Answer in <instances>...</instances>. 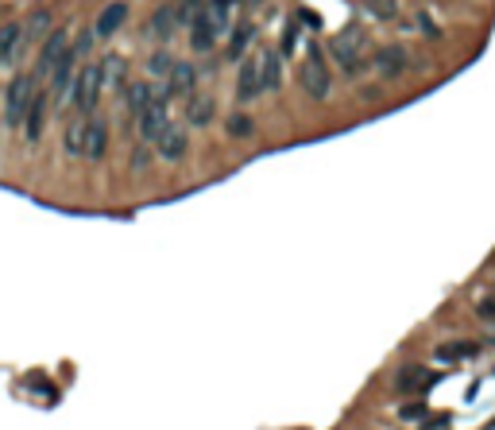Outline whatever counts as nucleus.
<instances>
[{"label":"nucleus","mask_w":495,"mask_h":430,"mask_svg":"<svg viewBox=\"0 0 495 430\" xmlns=\"http://www.w3.org/2000/svg\"><path fill=\"white\" fill-rule=\"evenodd\" d=\"M0 28H4V23H0Z\"/></svg>","instance_id":"4c0bfd02"},{"label":"nucleus","mask_w":495,"mask_h":430,"mask_svg":"<svg viewBox=\"0 0 495 430\" xmlns=\"http://www.w3.org/2000/svg\"><path fill=\"white\" fill-rule=\"evenodd\" d=\"M124 59L120 55H105V62H101V86H109V89H117L120 81H124Z\"/></svg>","instance_id":"b1692460"},{"label":"nucleus","mask_w":495,"mask_h":430,"mask_svg":"<svg viewBox=\"0 0 495 430\" xmlns=\"http://www.w3.org/2000/svg\"><path fill=\"white\" fill-rule=\"evenodd\" d=\"M194 86H197V70L190 62H175L170 66V74H167V86L159 89L167 101H175V97H190L194 94Z\"/></svg>","instance_id":"0eeeda50"},{"label":"nucleus","mask_w":495,"mask_h":430,"mask_svg":"<svg viewBox=\"0 0 495 430\" xmlns=\"http://www.w3.org/2000/svg\"><path fill=\"white\" fill-rule=\"evenodd\" d=\"M360 47H364V31H360V28H349L344 35L329 39V51H333V59L341 62V70L349 74V78H360V74H364Z\"/></svg>","instance_id":"7ed1b4c3"},{"label":"nucleus","mask_w":495,"mask_h":430,"mask_svg":"<svg viewBox=\"0 0 495 430\" xmlns=\"http://www.w3.org/2000/svg\"><path fill=\"white\" fill-rule=\"evenodd\" d=\"M74 66H78V55H74V51H66L62 59L54 62V70H51V97H59L62 89L74 81V74H78Z\"/></svg>","instance_id":"6ab92c4d"},{"label":"nucleus","mask_w":495,"mask_h":430,"mask_svg":"<svg viewBox=\"0 0 495 430\" xmlns=\"http://www.w3.org/2000/svg\"><path fill=\"white\" fill-rule=\"evenodd\" d=\"M20 39H23V23H4V28H0V62L12 59Z\"/></svg>","instance_id":"5701e85b"},{"label":"nucleus","mask_w":495,"mask_h":430,"mask_svg":"<svg viewBox=\"0 0 495 430\" xmlns=\"http://www.w3.org/2000/svg\"><path fill=\"white\" fill-rule=\"evenodd\" d=\"M283 86V55L263 51L260 55V89H279Z\"/></svg>","instance_id":"2eb2a0df"},{"label":"nucleus","mask_w":495,"mask_h":430,"mask_svg":"<svg viewBox=\"0 0 495 430\" xmlns=\"http://www.w3.org/2000/svg\"><path fill=\"white\" fill-rule=\"evenodd\" d=\"M202 8H205V0H182V4L175 8V20H178V23H194Z\"/></svg>","instance_id":"c756f323"},{"label":"nucleus","mask_w":495,"mask_h":430,"mask_svg":"<svg viewBox=\"0 0 495 430\" xmlns=\"http://www.w3.org/2000/svg\"><path fill=\"white\" fill-rule=\"evenodd\" d=\"M371 66H375V74H383V78H399V74H407V51L402 47H379L375 59H371Z\"/></svg>","instance_id":"9b49d317"},{"label":"nucleus","mask_w":495,"mask_h":430,"mask_svg":"<svg viewBox=\"0 0 495 430\" xmlns=\"http://www.w3.org/2000/svg\"><path fill=\"white\" fill-rule=\"evenodd\" d=\"M97 94H101V66L97 62L78 66V74H74V81H70V105L78 113H93Z\"/></svg>","instance_id":"f257e3e1"},{"label":"nucleus","mask_w":495,"mask_h":430,"mask_svg":"<svg viewBox=\"0 0 495 430\" xmlns=\"http://www.w3.org/2000/svg\"><path fill=\"white\" fill-rule=\"evenodd\" d=\"M62 152L70 155V159H81V152H86V124H70L66 128V136H62Z\"/></svg>","instance_id":"4be33fe9"},{"label":"nucleus","mask_w":495,"mask_h":430,"mask_svg":"<svg viewBox=\"0 0 495 430\" xmlns=\"http://www.w3.org/2000/svg\"><path fill=\"white\" fill-rule=\"evenodd\" d=\"M298 35H302L298 20H286V28H283V43H279V55H294V43H298Z\"/></svg>","instance_id":"c85d7f7f"},{"label":"nucleus","mask_w":495,"mask_h":430,"mask_svg":"<svg viewBox=\"0 0 495 430\" xmlns=\"http://www.w3.org/2000/svg\"><path fill=\"white\" fill-rule=\"evenodd\" d=\"M217 28H221V23L213 20V12H209V8H202L197 20L190 23V47H194L197 55H209L213 47H217Z\"/></svg>","instance_id":"423d86ee"},{"label":"nucleus","mask_w":495,"mask_h":430,"mask_svg":"<svg viewBox=\"0 0 495 430\" xmlns=\"http://www.w3.org/2000/svg\"><path fill=\"white\" fill-rule=\"evenodd\" d=\"M476 353H480V345H472V341H457V345H441V349H437V361H449V365H457V361L476 357Z\"/></svg>","instance_id":"bb28decb"},{"label":"nucleus","mask_w":495,"mask_h":430,"mask_svg":"<svg viewBox=\"0 0 495 430\" xmlns=\"http://www.w3.org/2000/svg\"><path fill=\"white\" fill-rule=\"evenodd\" d=\"M476 314H480V318H488V322H491V318H495V299H484L480 307H476Z\"/></svg>","instance_id":"c9c22d12"},{"label":"nucleus","mask_w":495,"mask_h":430,"mask_svg":"<svg viewBox=\"0 0 495 430\" xmlns=\"http://www.w3.org/2000/svg\"><path fill=\"white\" fill-rule=\"evenodd\" d=\"M93 39H97L93 31H81V35H78V43H70V51H74V55H78V59H81V55H86L89 47H93Z\"/></svg>","instance_id":"473e14b6"},{"label":"nucleus","mask_w":495,"mask_h":430,"mask_svg":"<svg viewBox=\"0 0 495 430\" xmlns=\"http://www.w3.org/2000/svg\"><path fill=\"white\" fill-rule=\"evenodd\" d=\"M298 81H302V89H306V97H313V101H325V97L333 94V78H329V70L321 66L318 47H313V55L298 66Z\"/></svg>","instance_id":"20e7f679"},{"label":"nucleus","mask_w":495,"mask_h":430,"mask_svg":"<svg viewBox=\"0 0 495 430\" xmlns=\"http://www.w3.org/2000/svg\"><path fill=\"white\" fill-rule=\"evenodd\" d=\"M449 426V415H437V419H426V430H441Z\"/></svg>","instance_id":"e433bc0d"},{"label":"nucleus","mask_w":495,"mask_h":430,"mask_svg":"<svg viewBox=\"0 0 495 430\" xmlns=\"http://www.w3.org/2000/svg\"><path fill=\"white\" fill-rule=\"evenodd\" d=\"M147 155H151V152H147V144L136 147V152H132V171H144L147 167Z\"/></svg>","instance_id":"f704fd0d"},{"label":"nucleus","mask_w":495,"mask_h":430,"mask_svg":"<svg viewBox=\"0 0 495 430\" xmlns=\"http://www.w3.org/2000/svg\"><path fill=\"white\" fill-rule=\"evenodd\" d=\"M213 117H217V101L213 97H197V94H190V101H186V124H194V128H205Z\"/></svg>","instance_id":"dca6fc26"},{"label":"nucleus","mask_w":495,"mask_h":430,"mask_svg":"<svg viewBox=\"0 0 495 430\" xmlns=\"http://www.w3.org/2000/svg\"><path fill=\"white\" fill-rule=\"evenodd\" d=\"M252 39H255V23H252V20H240V23H236V31H233V39H228V51H225V55H228V62L240 59Z\"/></svg>","instance_id":"412c9836"},{"label":"nucleus","mask_w":495,"mask_h":430,"mask_svg":"<svg viewBox=\"0 0 495 430\" xmlns=\"http://www.w3.org/2000/svg\"><path fill=\"white\" fill-rule=\"evenodd\" d=\"M47 101H51V94H43V89H35V97H31L28 113H23V136L35 144L39 136H43L47 128Z\"/></svg>","instance_id":"9d476101"},{"label":"nucleus","mask_w":495,"mask_h":430,"mask_svg":"<svg viewBox=\"0 0 495 430\" xmlns=\"http://www.w3.org/2000/svg\"><path fill=\"white\" fill-rule=\"evenodd\" d=\"M364 4H368V12H371V16H379V20H395V16H399L395 0H364Z\"/></svg>","instance_id":"7c9ffc66"},{"label":"nucleus","mask_w":495,"mask_h":430,"mask_svg":"<svg viewBox=\"0 0 495 430\" xmlns=\"http://www.w3.org/2000/svg\"><path fill=\"white\" fill-rule=\"evenodd\" d=\"M263 89H260V59H248L240 62V74H236V101H255Z\"/></svg>","instance_id":"ddd939ff"},{"label":"nucleus","mask_w":495,"mask_h":430,"mask_svg":"<svg viewBox=\"0 0 495 430\" xmlns=\"http://www.w3.org/2000/svg\"><path fill=\"white\" fill-rule=\"evenodd\" d=\"M105 152H109V120L89 117L86 120V152H81V159L97 163V159H105Z\"/></svg>","instance_id":"6e6552de"},{"label":"nucleus","mask_w":495,"mask_h":430,"mask_svg":"<svg viewBox=\"0 0 495 430\" xmlns=\"http://www.w3.org/2000/svg\"><path fill=\"white\" fill-rule=\"evenodd\" d=\"M31 97H35V74H16L8 81V94H4V124L8 128H20L23 113H28Z\"/></svg>","instance_id":"f03ea898"},{"label":"nucleus","mask_w":495,"mask_h":430,"mask_svg":"<svg viewBox=\"0 0 495 430\" xmlns=\"http://www.w3.org/2000/svg\"><path fill=\"white\" fill-rule=\"evenodd\" d=\"M170 66H175V55H170L167 47H159V51H155L151 59H147V74H151V78H167Z\"/></svg>","instance_id":"cd10ccee"},{"label":"nucleus","mask_w":495,"mask_h":430,"mask_svg":"<svg viewBox=\"0 0 495 430\" xmlns=\"http://www.w3.org/2000/svg\"><path fill=\"white\" fill-rule=\"evenodd\" d=\"M225 132H228V140H248L255 132V120L248 117V113H228V117H225Z\"/></svg>","instance_id":"393cba45"},{"label":"nucleus","mask_w":495,"mask_h":430,"mask_svg":"<svg viewBox=\"0 0 495 430\" xmlns=\"http://www.w3.org/2000/svg\"><path fill=\"white\" fill-rule=\"evenodd\" d=\"M399 415H402V419H418V423H422V419H426V403H407Z\"/></svg>","instance_id":"72a5a7b5"},{"label":"nucleus","mask_w":495,"mask_h":430,"mask_svg":"<svg viewBox=\"0 0 495 430\" xmlns=\"http://www.w3.org/2000/svg\"><path fill=\"white\" fill-rule=\"evenodd\" d=\"M151 97H155L151 81H128V86H124V105H128L132 117H139V113L151 105Z\"/></svg>","instance_id":"f3484780"},{"label":"nucleus","mask_w":495,"mask_h":430,"mask_svg":"<svg viewBox=\"0 0 495 430\" xmlns=\"http://www.w3.org/2000/svg\"><path fill=\"white\" fill-rule=\"evenodd\" d=\"M51 31V8H35L31 20L23 23V39H43Z\"/></svg>","instance_id":"a878e982"},{"label":"nucleus","mask_w":495,"mask_h":430,"mask_svg":"<svg viewBox=\"0 0 495 430\" xmlns=\"http://www.w3.org/2000/svg\"><path fill=\"white\" fill-rule=\"evenodd\" d=\"M430 384H433V376L422 365H407L395 376V392H418V387H430Z\"/></svg>","instance_id":"aec40b11"},{"label":"nucleus","mask_w":495,"mask_h":430,"mask_svg":"<svg viewBox=\"0 0 495 430\" xmlns=\"http://www.w3.org/2000/svg\"><path fill=\"white\" fill-rule=\"evenodd\" d=\"M155 147H159V155H163L167 163H178V159L186 155L190 140H186V132H182V128H175V124H170V128L163 132L159 140H155Z\"/></svg>","instance_id":"4468645a"},{"label":"nucleus","mask_w":495,"mask_h":430,"mask_svg":"<svg viewBox=\"0 0 495 430\" xmlns=\"http://www.w3.org/2000/svg\"><path fill=\"white\" fill-rule=\"evenodd\" d=\"M178 28V20H175V4H159L151 12V20H147V35L151 39H170V31Z\"/></svg>","instance_id":"a211bd4d"},{"label":"nucleus","mask_w":495,"mask_h":430,"mask_svg":"<svg viewBox=\"0 0 495 430\" xmlns=\"http://www.w3.org/2000/svg\"><path fill=\"white\" fill-rule=\"evenodd\" d=\"M66 51H70V31H66V28L51 31V35H47V43H43V51H39L35 74H51V70H54V62H59Z\"/></svg>","instance_id":"1a4fd4ad"},{"label":"nucleus","mask_w":495,"mask_h":430,"mask_svg":"<svg viewBox=\"0 0 495 430\" xmlns=\"http://www.w3.org/2000/svg\"><path fill=\"white\" fill-rule=\"evenodd\" d=\"M124 20H128V4H124V0H112V4L101 8V16H97L93 35H97V39H112V35L124 28Z\"/></svg>","instance_id":"f8f14e48"},{"label":"nucleus","mask_w":495,"mask_h":430,"mask_svg":"<svg viewBox=\"0 0 495 430\" xmlns=\"http://www.w3.org/2000/svg\"><path fill=\"white\" fill-rule=\"evenodd\" d=\"M240 4H244V0H209V4H205V8H209V12H213V20L221 23V20H225V16H228V12H233V8H240Z\"/></svg>","instance_id":"2f4dec72"},{"label":"nucleus","mask_w":495,"mask_h":430,"mask_svg":"<svg viewBox=\"0 0 495 430\" xmlns=\"http://www.w3.org/2000/svg\"><path fill=\"white\" fill-rule=\"evenodd\" d=\"M170 128V113H167V97L155 89V97H151V105H147L144 113H139V140L144 144H155V140L163 136V132Z\"/></svg>","instance_id":"39448f33"}]
</instances>
